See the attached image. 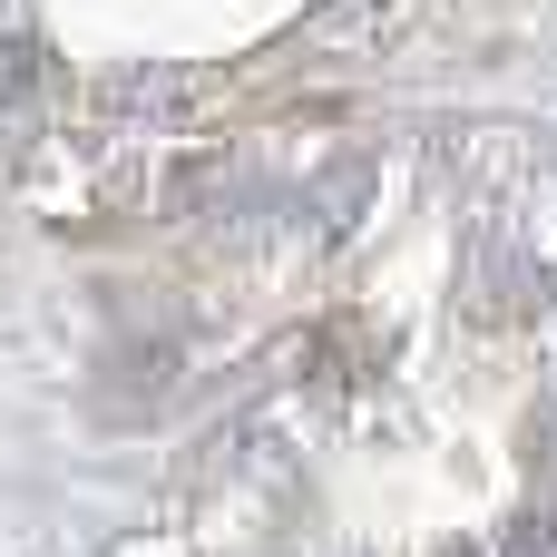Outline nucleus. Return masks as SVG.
Listing matches in <instances>:
<instances>
[{"instance_id":"nucleus-2","label":"nucleus","mask_w":557,"mask_h":557,"mask_svg":"<svg viewBox=\"0 0 557 557\" xmlns=\"http://www.w3.org/2000/svg\"><path fill=\"white\" fill-rule=\"evenodd\" d=\"M557 548V509H529L519 529H509V557H548Z\"/></svg>"},{"instance_id":"nucleus-1","label":"nucleus","mask_w":557,"mask_h":557,"mask_svg":"<svg viewBox=\"0 0 557 557\" xmlns=\"http://www.w3.org/2000/svg\"><path fill=\"white\" fill-rule=\"evenodd\" d=\"M39 88V39H0V98H29Z\"/></svg>"},{"instance_id":"nucleus-3","label":"nucleus","mask_w":557,"mask_h":557,"mask_svg":"<svg viewBox=\"0 0 557 557\" xmlns=\"http://www.w3.org/2000/svg\"><path fill=\"white\" fill-rule=\"evenodd\" d=\"M548 362H557V333H548Z\"/></svg>"}]
</instances>
